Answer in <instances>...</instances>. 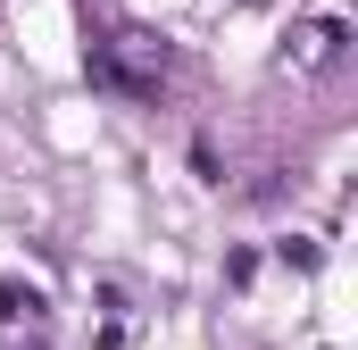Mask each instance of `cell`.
I'll return each mask as SVG.
<instances>
[{
    "label": "cell",
    "instance_id": "cell-3",
    "mask_svg": "<svg viewBox=\"0 0 358 350\" xmlns=\"http://www.w3.org/2000/svg\"><path fill=\"white\" fill-rule=\"evenodd\" d=\"M34 309H42L34 292H17V284H0V317H34Z\"/></svg>",
    "mask_w": 358,
    "mask_h": 350
},
{
    "label": "cell",
    "instance_id": "cell-1",
    "mask_svg": "<svg viewBox=\"0 0 358 350\" xmlns=\"http://www.w3.org/2000/svg\"><path fill=\"white\" fill-rule=\"evenodd\" d=\"M159 76H167V50H159L150 34H108V42H92V84H100V92L150 100Z\"/></svg>",
    "mask_w": 358,
    "mask_h": 350
},
{
    "label": "cell",
    "instance_id": "cell-2",
    "mask_svg": "<svg viewBox=\"0 0 358 350\" xmlns=\"http://www.w3.org/2000/svg\"><path fill=\"white\" fill-rule=\"evenodd\" d=\"M342 50V17H317V25H300V67H317V59H334Z\"/></svg>",
    "mask_w": 358,
    "mask_h": 350
}]
</instances>
